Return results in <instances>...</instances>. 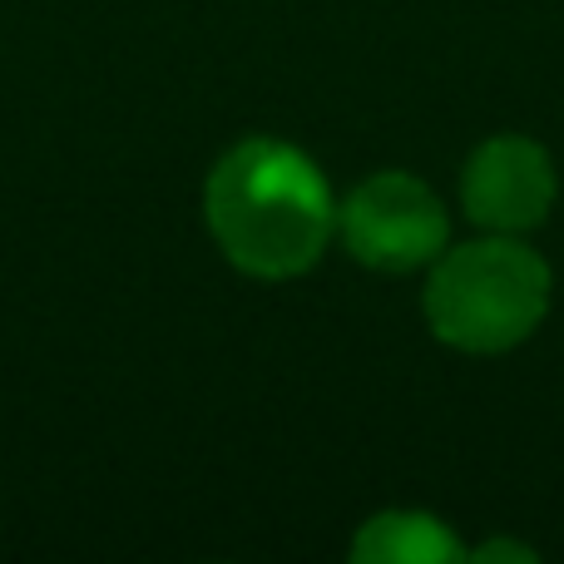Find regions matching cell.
I'll use <instances>...</instances> for the list:
<instances>
[{
	"label": "cell",
	"mask_w": 564,
	"mask_h": 564,
	"mask_svg": "<svg viewBox=\"0 0 564 564\" xmlns=\"http://www.w3.org/2000/svg\"><path fill=\"white\" fill-rule=\"evenodd\" d=\"M470 560H480V564H490V560H540L535 555V550H530V545H520V540H490V545H476V550H470Z\"/></svg>",
	"instance_id": "obj_6"
},
{
	"label": "cell",
	"mask_w": 564,
	"mask_h": 564,
	"mask_svg": "<svg viewBox=\"0 0 564 564\" xmlns=\"http://www.w3.org/2000/svg\"><path fill=\"white\" fill-rule=\"evenodd\" d=\"M560 174L555 159L530 134H496L470 149L460 169V208L486 234H516L525 238L540 228L555 208Z\"/></svg>",
	"instance_id": "obj_4"
},
{
	"label": "cell",
	"mask_w": 564,
	"mask_h": 564,
	"mask_svg": "<svg viewBox=\"0 0 564 564\" xmlns=\"http://www.w3.org/2000/svg\"><path fill=\"white\" fill-rule=\"evenodd\" d=\"M357 564H460L470 550L431 510H381L351 535Z\"/></svg>",
	"instance_id": "obj_5"
},
{
	"label": "cell",
	"mask_w": 564,
	"mask_h": 564,
	"mask_svg": "<svg viewBox=\"0 0 564 564\" xmlns=\"http://www.w3.org/2000/svg\"><path fill=\"white\" fill-rule=\"evenodd\" d=\"M204 224L238 273L288 282L312 273L332 248L337 198L312 154L288 139L253 134L208 169Z\"/></svg>",
	"instance_id": "obj_1"
},
{
	"label": "cell",
	"mask_w": 564,
	"mask_h": 564,
	"mask_svg": "<svg viewBox=\"0 0 564 564\" xmlns=\"http://www.w3.org/2000/svg\"><path fill=\"white\" fill-rule=\"evenodd\" d=\"M550 297L555 273L545 258L516 234H486L431 263L421 312L436 341L470 357H500L535 337L550 317Z\"/></svg>",
	"instance_id": "obj_2"
},
{
	"label": "cell",
	"mask_w": 564,
	"mask_h": 564,
	"mask_svg": "<svg viewBox=\"0 0 564 564\" xmlns=\"http://www.w3.org/2000/svg\"><path fill=\"white\" fill-rule=\"evenodd\" d=\"M337 238L371 273H416L451 248V218L426 178L381 169L337 204Z\"/></svg>",
	"instance_id": "obj_3"
}]
</instances>
